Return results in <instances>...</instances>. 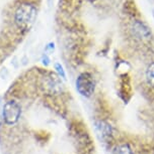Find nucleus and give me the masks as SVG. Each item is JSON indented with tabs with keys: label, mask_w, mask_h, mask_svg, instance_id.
I'll use <instances>...</instances> for the list:
<instances>
[{
	"label": "nucleus",
	"mask_w": 154,
	"mask_h": 154,
	"mask_svg": "<svg viewBox=\"0 0 154 154\" xmlns=\"http://www.w3.org/2000/svg\"><path fill=\"white\" fill-rule=\"evenodd\" d=\"M111 154H135L133 145L130 142H119L112 148Z\"/></svg>",
	"instance_id": "6"
},
{
	"label": "nucleus",
	"mask_w": 154,
	"mask_h": 154,
	"mask_svg": "<svg viewBox=\"0 0 154 154\" xmlns=\"http://www.w3.org/2000/svg\"><path fill=\"white\" fill-rule=\"evenodd\" d=\"M37 17V8L34 4L25 2L17 7L14 13V22L21 30H28L33 26Z\"/></svg>",
	"instance_id": "1"
},
{
	"label": "nucleus",
	"mask_w": 154,
	"mask_h": 154,
	"mask_svg": "<svg viewBox=\"0 0 154 154\" xmlns=\"http://www.w3.org/2000/svg\"><path fill=\"white\" fill-rule=\"evenodd\" d=\"M55 45H54V43L53 42H50V43H49V45H47V46H46V49H45V51H46V54H48V51H54V48H55V46H54Z\"/></svg>",
	"instance_id": "11"
},
{
	"label": "nucleus",
	"mask_w": 154,
	"mask_h": 154,
	"mask_svg": "<svg viewBox=\"0 0 154 154\" xmlns=\"http://www.w3.org/2000/svg\"><path fill=\"white\" fill-rule=\"evenodd\" d=\"M22 109L18 102L8 100L2 107V120L8 126H13L20 120Z\"/></svg>",
	"instance_id": "3"
},
{
	"label": "nucleus",
	"mask_w": 154,
	"mask_h": 154,
	"mask_svg": "<svg viewBox=\"0 0 154 154\" xmlns=\"http://www.w3.org/2000/svg\"><path fill=\"white\" fill-rule=\"evenodd\" d=\"M41 62H42L43 66H48L49 65H50V63H50V62H51V60H50V57H49V54L44 53V54L42 56V57H41Z\"/></svg>",
	"instance_id": "10"
},
{
	"label": "nucleus",
	"mask_w": 154,
	"mask_h": 154,
	"mask_svg": "<svg viewBox=\"0 0 154 154\" xmlns=\"http://www.w3.org/2000/svg\"><path fill=\"white\" fill-rule=\"evenodd\" d=\"M44 88L52 95H59L61 93H63L64 85L61 79L56 74H50L47 77H45Z\"/></svg>",
	"instance_id": "5"
},
{
	"label": "nucleus",
	"mask_w": 154,
	"mask_h": 154,
	"mask_svg": "<svg viewBox=\"0 0 154 154\" xmlns=\"http://www.w3.org/2000/svg\"><path fill=\"white\" fill-rule=\"evenodd\" d=\"M0 104H1V98H0Z\"/></svg>",
	"instance_id": "12"
},
{
	"label": "nucleus",
	"mask_w": 154,
	"mask_h": 154,
	"mask_svg": "<svg viewBox=\"0 0 154 154\" xmlns=\"http://www.w3.org/2000/svg\"><path fill=\"white\" fill-rule=\"evenodd\" d=\"M95 130L100 138L104 143H110L115 137V129L112 126L111 123L104 120H97L95 122Z\"/></svg>",
	"instance_id": "4"
},
{
	"label": "nucleus",
	"mask_w": 154,
	"mask_h": 154,
	"mask_svg": "<svg viewBox=\"0 0 154 154\" xmlns=\"http://www.w3.org/2000/svg\"><path fill=\"white\" fill-rule=\"evenodd\" d=\"M133 31H134L136 35L141 39L147 40L151 38V31L143 22H140V21L135 22L134 25H133Z\"/></svg>",
	"instance_id": "7"
},
{
	"label": "nucleus",
	"mask_w": 154,
	"mask_h": 154,
	"mask_svg": "<svg viewBox=\"0 0 154 154\" xmlns=\"http://www.w3.org/2000/svg\"><path fill=\"white\" fill-rule=\"evenodd\" d=\"M95 80L92 74L83 72L78 75L75 81V88L77 93L84 98H90L95 92Z\"/></svg>",
	"instance_id": "2"
},
{
	"label": "nucleus",
	"mask_w": 154,
	"mask_h": 154,
	"mask_svg": "<svg viewBox=\"0 0 154 154\" xmlns=\"http://www.w3.org/2000/svg\"><path fill=\"white\" fill-rule=\"evenodd\" d=\"M54 69H55V72H56V75L60 78V79L66 80V72H65V69H64L63 66L61 65L60 63H55Z\"/></svg>",
	"instance_id": "9"
},
{
	"label": "nucleus",
	"mask_w": 154,
	"mask_h": 154,
	"mask_svg": "<svg viewBox=\"0 0 154 154\" xmlns=\"http://www.w3.org/2000/svg\"><path fill=\"white\" fill-rule=\"evenodd\" d=\"M145 79H146L147 85L154 90V62L147 66L146 72H145Z\"/></svg>",
	"instance_id": "8"
}]
</instances>
